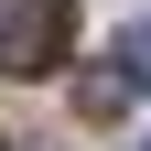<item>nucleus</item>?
I'll use <instances>...</instances> for the list:
<instances>
[{
    "label": "nucleus",
    "instance_id": "4",
    "mask_svg": "<svg viewBox=\"0 0 151 151\" xmlns=\"http://www.w3.org/2000/svg\"><path fill=\"white\" fill-rule=\"evenodd\" d=\"M0 151H11V129H0Z\"/></svg>",
    "mask_w": 151,
    "mask_h": 151
},
{
    "label": "nucleus",
    "instance_id": "3",
    "mask_svg": "<svg viewBox=\"0 0 151 151\" xmlns=\"http://www.w3.org/2000/svg\"><path fill=\"white\" fill-rule=\"evenodd\" d=\"M119 97H129V76H86V86H76V108H86V119H119Z\"/></svg>",
    "mask_w": 151,
    "mask_h": 151
},
{
    "label": "nucleus",
    "instance_id": "2",
    "mask_svg": "<svg viewBox=\"0 0 151 151\" xmlns=\"http://www.w3.org/2000/svg\"><path fill=\"white\" fill-rule=\"evenodd\" d=\"M119 76L151 97V22H129V32H119Z\"/></svg>",
    "mask_w": 151,
    "mask_h": 151
},
{
    "label": "nucleus",
    "instance_id": "1",
    "mask_svg": "<svg viewBox=\"0 0 151 151\" xmlns=\"http://www.w3.org/2000/svg\"><path fill=\"white\" fill-rule=\"evenodd\" d=\"M76 43V0H0V76H54Z\"/></svg>",
    "mask_w": 151,
    "mask_h": 151
}]
</instances>
